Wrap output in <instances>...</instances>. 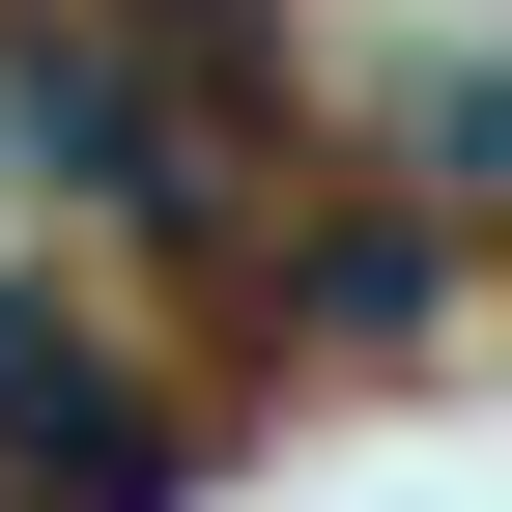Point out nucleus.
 Listing matches in <instances>:
<instances>
[{
	"label": "nucleus",
	"mask_w": 512,
	"mask_h": 512,
	"mask_svg": "<svg viewBox=\"0 0 512 512\" xmlns=\"http://www.w3.org/2000/svg\"><path fill=\"white\" fill-rule=\"evenodd\" d=\"M200 57H114V29H0V143L57 171V200H114V228H200Z\"/></svg>",
	"instance_id": "obj_1"
},
{
	"label": "nucleus",
	"mask_w": 512,
	"mask_h": 512,
	"mask_svg": "<svg viewBox=\"0 0 512 512\" xmlns=\"http://www.w3.org/2000/svg\"><path fill=\"white\" fill-rule=\"evenodd\" d=\"M0 484H29V512H171V427L86 370L57 285H0Z\"/></svg>",
	"instance_id": "obj_2"
}]
</instances>
